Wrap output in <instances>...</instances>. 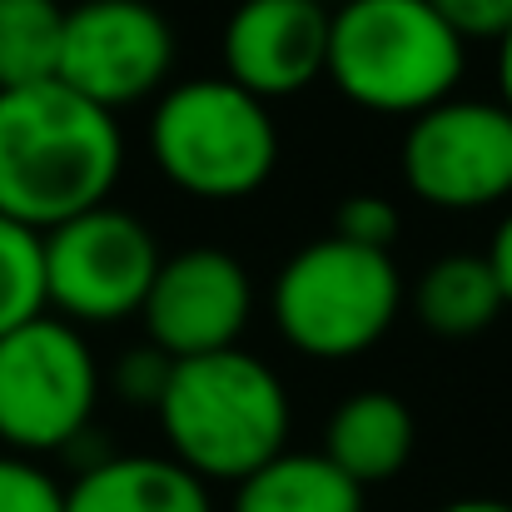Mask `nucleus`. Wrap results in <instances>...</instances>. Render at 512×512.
<instances>
[{
	"mask_svg": "<svg viewBox=\"0 0 512 512\" xmlns=\"http://www.w3.org/2000/svg\"><path fill=\"white\" fill-rule=\"evenodd\" d=\"M125 174V130L60 80L0 90V214L55 229L110 204Z\"/></svg>",
	"mask_w": 512,
	"mask_h": 512,
	"instance_id": "1",
	"label": "nucleus"
},
{
	"mask_svg": "<svg viewBox=\"0 0 512 512\" xmlns=\"http://www.w3.org/2000/svg\"><path fill=\"white\" fill-rule=\"evenodd\" d=\"M155 418L170 458L204 483H244L289 448L294 428L284 378L249 348L174 358Z\"/></svg>",
	"mask_w": 512,
	"mask_h": 512,
	"instance_id": "2",
	"label": "nucleus"
},
{
	"mask_svg": "<svg viewBox=\"0 0 512 512\" xmlns=\"http://www.w3.org/2000/svg\"><path fill=\"white\" fill-rule=\"evenodd\" d=\"M468 45L428 0H343L329 10L324 80L368 115L413 120L458 95Z\"/></svg>",
	"mask_w": 512,
	"mask_h": 512,
	"instance_id": "3",
	"label": "nucleus"
},
{
	"mask_svg": "<svg viewBox=\"0 0 512 512\" xmlns=\"http://www.w3.org/2000/svg\"><path fill=\"white\" fill-rule=\"evenodd\" d=\"M150 155L179 194L234 204L274 179L279 125L274 110L229 75H199L160 90L150 110Z\"/></svg>",
	"mask_w": 512,
	"mask_h": 512,
	"instance_id": "4",
	"label": "nucleus"
},
{
	"mask_svg": "<svg viewBox=\"0 0 512 512\" xmlns=\"http://www.w3.org/2000/svg\"><path fill=\"white\" fill-rule=\"evenodd\" d=\"M403 304L408 284L393 254L348 244L339 234L294 249L269 294L279 339L319 363H343L383 343Z\"/></svg>",
	"mask_w": 512,
	"mask_h": 512,
	"instance_id": "5",
	"label": "nucleus"
},
{
	"mask_svg": "<svg viewBox=\"0 0 512 512\" xmlns=\"http://www.w3.org/2000/svg\"><path fill=\"white\" fill-rule=\"evenodd\" d=\"M100 363L90 339L40 314L0 339V443L5 453L45 458L65 453L85 428H95Z\"/></svg>",
	"mask_w": 512,
	"mask_h": 512,
	"instance_id": "6",
	"label": "nucleus"
},
{
	"mask_svg": "<svg viewBox=\"0 0 512 512\" xmlns=\"http://www.w3.org/2000/svg\"><path fill=\"white\" fill-rule=\"evenodd\" d=\"M160 259H165V249L140 214H130L120 204H95V209L45 229L50 314L75 329L140 319L145 294L160 274Z\"/></svg>",
	"mask_w": 512,
	"mask_h": 512,
	"instance_id": "7",
	"label": "nucleus"
},
{
	"mask_svg": "<svg viewBox=\"0 0 512 512\" xmlns=\"http://www.w3.org/2000/svg\"><path fill=\"white\" fill-rule=\"evenodd\" d=\"M398 170L418 204L478 214L512 199V110L503 100L448 95L408 120Z\"/></svg>",
	"mask_w": 512,
	"mask_h": 512,
	"instance_id": "8",
	"label": "nucleus"
},
{
	"mask_svg": "<svg viewBox=\"0 0 512 512\" xmlns=\"http://www.w3.org/2000/svg\"><path fill=\"white\" fill-rule=\"evenodd\" d=\"M174 75V25L155 0H80L65 10L55 80L100 110L160 100Z\"/></svg>",
	"mask_w": 512,
	"mask_h": 512,
	"instance_id": "9",
	"label": "nucleus"
},
{
	"mask_svg": "<svg viewBox=\"0 0 512 512\" xmlns=\"http://www.w3.org/2000/svg\"><path fill=\"white\" fill-rule=\"evenodd\" d=\"M254 319V279L249 269L214 244H194L160 259V274L145 294L140 329L170 358H204L239 348Z\"/></svg>",
	"mask_w": 512,
	"mask_h": 512,
	"instance_id": "10",
	"label": "nucleus"
},
{
	"mask_svg": "<svg viewBox=\"0 0 512 512\" xmlns=\"http://www.w3.org/2000/svg\"><path fill=\"white\" fill-rule=\"evenodd\" d=\"M224 75L264 105L304 95L329 65L324 0H239L224 20Z\"/></svg>",
	"mask_w": 512,
	"mask_h": 512,
	"instance_id": "11",
	"label": "nucleus"
},
{
	"mask_svg": "<svg viewBox=\"0 0 512 512\" xmlns=\"http://www.w3.org/2000/svg\"><path fill=\"white\" fill-rule=\"evenodd\" d=\"M65 512H214V498L170 453H110L65 483Z\"/></svg>",
	"mask_w": 512,
	"mask_h": 512,
	"instance_id": "12",
	"label": "nucleus"
},
{
	"mask_svg": "<svg viewBox=\"0 0 512 512\" xmlns=\"http://www.w3.org/2000/svg\"><path fill=\"white\" fill-rule=\"evenodd\" d=\"M413 448H418L413 408L388 388H358L329 413L319 453L334 468H343L358 488H373V483L398 478L408 468Z\"/></svg>",
	"mask_w": 512,
	"mask_h": 512,
	"instance_id": "13",
	"label": "nucleus"
},
{
	"mask_svg": "<svg viewBox=\"0 0 512 512\" xmlns=\"http://www.w3.org/2000/svg\"><path fill=\"white\" fill-rule=\"evenodd\" d=\"M408 304H413L418 324L433 339H478L508 309L488 254H443V259H433L408 284Z\"/></svg>",
	"mask_w": 512,
	"mask_h": 512,
	"instance_id": "14",
	"label": "nucleus"
},
{
	"mask_svg": "<svg viewBox=\"0 0 512 512\" xmlns=\"http://www.w3.org/2000/svg\"><path fill=\"white\" fill-rule=\"evenodd\" d=\"M368 488H358L324 453L284 448L259 473L234 483V512H368Z\"/></svg>",
	"mask_w": 512,
	"mask_h": 512,
	"instance_id": "15",
	"label": "nucleus"
},
{
	"mask_svg": "<svg viewBox=\"0 0 512 512\" xmlns=\"http://www.w3.org/2000/svg\"><path fill=\"white\" fill-rule=\"evenodd\" d=\"M65 10L60 0H0V90L55 80Z\"/></svg>",
	"mask_w": 512,
	"mask_h": 512,
	"instance_id": "16",
	"label": "nucleus"
},
{
	"mask_svg": "<svg viewBox=\"0 0 512 512\" xmlns=\"http://www.w3.org/2000/svg\"><path fill=\"white\" fill-rule=\"evenodd\" d=\"M50 314L45 299V234L0 214V339Z\"/></svg>",
	"mask_w": 512,
	"mask_h": 512,
	"instance_id": "17",
	"label": "nucleus"
},
{
	"mask_svg": "<svg viewBox=\"0 0 512 512\" xmlns=\"http://www.w3.org/2000/svg\"><path fill=\"white\" fill-rule=\"evenodd\" d=\"M348 244H363V249H378V254H393L398 234H403V214L388 194H373V189H358V194H343L334 204V229Z\"/></svg>",
	"mask_w": 512,
	"mask_h": 512,
	"instance_id": "18",
	"label": "nucleus"
},
{
	"mask_svg": "<svg viewBox=\"0 0 512 512\" xmlns=\"http://www.w3.org/2000/svg\"><path fill=\"white\" fill-rule=\"evenodd\" d=\"M0 512H65V483L25 453H0Z\"/></svg>",
	"mask_w": 512,
	"mask_h": 512,
	"instance_id": "19",
	"label": "nucleus"
},
{
	"mask_svg": "<svg viewBox=\"0 0 512 512\" xmlns=\"http://www.w3.org/2000/svg\"><path fill=\"white\" fill-rule=\"evenodd\" d=\"M170 373H174V358L170 353H160L155 343H135V348H125L120 358H115V373H110V383H115V393L130 403V408H160V398H165V388H170Z\"/></svg>",
	"mask_w": 512,
	"mask_h": 512,
	"instance_id": "20",
	"label": "nucleus"
},
{
	"mask_svg": "<svg viewBox=\"0 0 512 512\" xmlns=\"http://www.w3.org/2000/svg\"><path fill=\"white\" fill-rule=\"evenodd\" d=\"M428 5L438 10V20L463 45H473V40H493L498 45V35L512 25V0H428Z\"/></svg>",
	"mask_w": 512,
	"mask_h": 512,
	"instance_id": "21",
	"label": "nucleus"
},
{
	"mask_svg": "<svg viewBox=\"0 0 512 512\" xmlns=\"http://www.w3.org/2000/svg\"><path fill=\"white\" fill-rule=\"evenodd\" d=\"M488 264H493V274H498V289H503V299H508V309H512V209L503 214V224L493 229Z\"/></svg>",
	"mask_w": 512,
	"mask_h": 512,
	"instance_id": "22",
	"label": "nucleus"
},
{
	"mask_svg": "<svg viewBox=\"0 0 512 512\" xmlns=\"http://www.w3.org/2000/svg\"><path fill=\"white\" fill-rule=\"evenodd\" d=\"M498 100L512 110V25L498 35Z\"/></svg>",
	"mask_w": 512,
	"mask_h": 512,
	"instance_id": "23",
	"label": "nucleus"
},
{
	"mask_svg": "<svg viewBox=\"0 0 512 512\" xmlns=\"http://www.w3.org/2000/svg\"><path fill=\"white\" fill-rule=\"evenodd\" d=\"M438 512H512V503H503V498H453Z\"/></svg>",
	"mask_w": 512,
	"mask_h": 512,
	"instance_id": "24",
	"label": "nucleus"
}]
</instances>
